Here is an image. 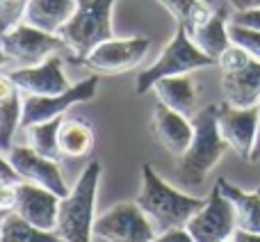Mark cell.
Masks as SVG:
<instances>
[{
	"mask_svg": "<svg viewBox=\"0 0 260 242\" xmlns=\"http://www.w3.org/2000/svg\"><path fill=\"white\" fill-rule=\"evenodd\" d=\"M235 12H247V9H258L260 0H226Z\"/></svg>",
	"mask_w": 260,
	"mask_h": 242,
	"instance_id": "cell-31",
	"label": "cell"
},
{
	"mask_svg": "<svg viewBox=\"0 0 260 242\" xmlns=\"http://www.w3.org/2000/svg\"><path fill=\"white\" fill-rule=\"evenodd\" d=\"M7 158L23 180L41 185V188L55 192L57 197H67L69 194V188L64 183V176L59 171L57 160L41 156L27 144H14L7 151Z\"/></svg>",
	"mask_w": 260,
	"mask_h": 242,
	"instance_id": "cell-11",
	"label": "cell"
},
{
	"mask_svg": "<svg viewBox=\"0 0 260 242\" xmlns=\"http://www.w3.org/2000/svg\"><path fill=\"white\" fill-rule=\"evenodd\" d=\"M167 12L174 16V21L178 25H183L185 30H192V27L206 23L208 18L215 14V7H210L203 0H157Z\"/></svg>",
	"mask_w": 260,
	"mask_h": 242,
	"instance_id": "cell-24",
	"label": "cell"
},
{
	"mask_svg": "<svg viewBox=\"0 0 260 242\" xmlns=\"http://www.w3.org/2000/svg\"><path fill=\"white\" fill-rule=\"evenodd\" d=\"M14 203H16V185L0 183V213L14 210Z\"/></svg>",
	"mask_w": 260,
	"mask_h": 242,
	"instance_id": "cell-29",
	"label": "cell"
},
{
	"mask_svg": "<svg viewBox=\"0 0 260 242\" xmlns=\"http://www.w3.org/2000/svg\"><path fill=\"white\" fill-rule=\"evenodd\" d=\"M258 192H260V188H258Z\"/></svg>",
	"mask_w": 260,
	"mask_h": 242,
	"instance_id": "cell-38",
	"label": "cell"
},
{
	"mask_svg": "<svg viewBox=\"0 0 260 242\" xmlns=\"http://www.w3.org/2000/svg\"><path fill=\"white\" fill-rule=\"evenodd\" d=\"M251 162L260 160V103H258V135H256V144H253V151H251Z\"/></svg>",
	"mask_w": 260,
	"mask_h": 242,
	"instance_id": "cell-33",
	"label": "cell"
},
{
	"mask_svg": "<svg viewBox=\"0 0 260 242\" xmlns=\"http://www.w3.org/2000/svg\"><path fill=\"white\" fill-rule=\"evenodd\" d=\"M23 96L18 85L9 78V73H0V151H9L14 146L12 139L16 128H21Z\"/></svg>",
	"mask_w": 260,
	"mask_h": 242,
	"instance_id": "cell-18",
	"label": "cell"
},
{
	"mask_svg": "<svg viewBox=\"0 0 260 242\" xmlns=\"http://www.w3.org/2000/svg\"><path fill=\"white\" fill-rule=\"evenodd\" d=\"M99 82L101 76L99 73H91L85 80L71 85L67 92L55 96H35V94H25L23 96V114H21V128H30L35 124L41 121H50L64 117L73 105L78 103H87L96 96L99 92Z\"/></svg>",
	"mask_w": 260,
	"mask_h": 242,
	"instance_id": "cell-7",
	"label": "cell"
},
{
	"mask_svg": "<svg viewBox=\"0 0 260 242\" xmlns=\"http://www.w3.org/2000/svg\"><path fill=\"white\" fill-rule=\"evenodd\" d=\"M229 35L233 44L242 46L253 59L260 62V30H251V27L238 25V23H229Z\"/></svg>",
	"mask_w": 260,
	"mask_h": 242,
	"instance_id": "cell-26",
	"label": "cell"
},
{
	"mask_svg": "<svg viewBox=\"0 0 260 242\" xmlns=\"http://www.w3.org/2000/svg\"><path fill=\"white\" fill-rule=\"evenodd\" d=\"M217 121H219V133L229 142L238 156L251 158L253 144L258 135V105L251 108H235L231 103H219L217 110Z\"/></svg>",
	"mask_w": 260,
	"mask_h": 242,
	"instance_id": "cell-13",
	"label": "cell"
},
{
	"mask_svg": "<svg viewBox=\"0 0 260 242\" xmlns=\"http://www.w3.org/2000/svg\"><path fill=\"white\" fill-rule=\"evenodd\" d=\"M0 242H64L55 231H41L16 210H7L0 224Z\"/></svg>",
	"mask_w": 260,
	"mask_h": 242,
	"instance_id": "cell-23",
	"label": "cell"
},
{
	"mask_svg": "<svg viewBox=\"0 0 260 242\" xmlns=\"http://www.w3.org/2000/svg\"><path fill=\"white\" fill-rule=\"evenodd\" d=\"M59 201L62 197H57L55 192L41 188V185L27 183L21 180L16 185V203L14 210L23 217L25 222H30L32 226L41 231H55L57 229V213H59Z\"/></svg>",
	"mask_w": 260,
	"mask_h": 242,
	"instance_id": "cell-14",
	"label": "cell"
},
{
	"mask_svg": "<svg viewBox=\"0 0 260 242\" xmlns=\"http://www.w3.org/2000/svg\"><path fill=\"white\" fill-rule=\"evenodd\" d=\"M0 41H3L7 57L16 62V67H35L55 53L67 55V59L71 55L69 46L64 44L59 35H50V32H44L27 23H18L16 27L0 35Z\"/></svg>",
	"mask_w": 260,
	"mask_h": 242,
	"instance_id": "cell-6",
	"label": "cell"
},
{
	"mask_svg": "<svg viewBox=\"0 0 260 242\" xmlns=\"http://www.w3.org/2000/svg\"><path fill=\"white\" fill-rule=\"evenodd\" d=\"M153 242H197L189 235L187 229H171V231H165V233H157Z\"/></svg>",
	"mask_w": 260,
	"mask_h": 242,
	"instance_id": "cell-30",
	"label": "cell"
},
{
	"mask_svg": "<svg viewBox=\"0 0 260 242\" xmlns=\"http://www.w3.org/2000/svg\"><path fill=\"white\" fill-rule=\"evenodd\" d=\"M217 110H219V105H208L192 117V144L178 158V167H176V178L185 188H199L206 180V176L215 169L217 162L224 158V153L231 148L229 142L219 133Z\"/></svg>",
	"mask_w": 260,
	"mask_h": 242,
	"instance_id": "cell-2",
	"label": "cell"
},
{
	"mask_svg": "<svg viewBox=\"0 0 260 242\" xmlns=\"http://www.w3.org/2000/svg\"><path fill=\"white\" fill-rule=\"evenodd\" d=\"M231 23L251 27V30H260V7L258 9H247V12H235Z\"/></svg>",
	"mask_w": 260,
	"mask_h": 242,
	"instance_id": "cell-27",
	"label": "cell"
},
{
	"mask_svg": "<svg viewBox=\"0 0 260 242\" xmlns=\"http://www.w3.org/2000/svg\"><path fill=\"white\" fill-rule=\"evenodd\" d=\"M3 217H5V213H0V224H3Z\"/></svg>",
	"mask_w": 260,
	"mask_h": 242,
	"instance_id": "cell-36",
	"label": "cell"
},
{
	"mask_svg": "<svg viewBox=\"0 0 260 242\" xmlns=\"http://www.w3.org/2000/svg\"><path fill=\"white\" fill-rule=\"evenodd\" d=\"M148 48H151V39L148 37H130V39H112L103 41L96 46L85 59L87 69H91L99 76H117V73H126L135 69L144 57H146Z\"/></svg>",
	"mask_w": 260,
	"mask_h": 242,
	"instance_id": "cell-10",
	"label": "cell"
},
{
	"mask_svg": "<svg viewBox=\"0 0 260 242\" xmlns=\"http://www.w3.org/2000/svg\"><path fill=\"white\" fill-rule=\"evenodd\" d=\"M217 64L212 57H208L201 48L192 41V37L187 35L183 25L176 27L174 37L169 39V44L165 46V50L160 53V57L151 64L148 69H144L142 73H137V80H135V92L139 96L151 92L155 87L157 80L169 76H185V73H192L197 69H206Z\"/></svg>",
	"mask_w": 260,
	"mask_h": 242,
	"instance_id": "cell-5",
	"label": "cell"
},
{
	"mask_svg": "<svg viewBox=\"0 0 260 242\" xmlns=\"http://www.w3.org/2000/svg\"><path fill=\"white\" fill-rule=\"evenodd\" d=\"M203 3H208L210 7H215V0H203Z\"/></svg>",
	"mask_w": 260,
	"mask_h": 242,
	"instance_id": "cell-35",
	"label": "cell"
},
{
	"mask_svg": "<svg viewBox=\"0 0 260 242\" xmlns=\"http://www.w3.org/2000/svg\"><path fill=\"white\" fill-rule=\"evenodd\" d=\"M94 233L105 242H153L155 229L135 201L114 203L94 222Z\"/></svg>",
	"mask_w": 260,
	"mask_h": 242,
	"instance_id": "cell-8",
	"label": "cell"
},
{
	"mask_svg": "<svg viewBox=\"0 0 260 242\" xmlns=\"http://www.w3.org/2000/svg\"><path fill=\"white\" fill-rule=\"evenodd\" d=\"M219 242H231V240H219Z\"/></svg>",
	"mask_w": 260,
	"mask_h": 242,
	"instance_id": "cell-37",
	"label": "cell"
},
{
	"mask_svg": "<svg viewBox=\"0 0 260 242\" xmlns=\"http://www.w3.org/2000/svg\"><path fill=\"white\" fill-rule=\"evenodd\" d=\"M219 190L229 197V201L235 208V217H238V229L260 233V192H244L238 185L229 183L226 178L217 180Z\"/></svg>",
	"mask_w": 260,
	"mask_h": 242,
	"instance_id": "cell-22",
	"label": "cell"
},
{
	"mask_svg": "<svg viewBox=\"0 0 260 242\" xmlns=\"http://www.w3.org/2000/svg\"><path fill=\"white\" fill-rule=\"evenodd\" d=\"M231 242H260V233H251V231L238 229L231 235Z\"/></svg>",
	"mask_w": 260,
	"mask_h": 242,
	"instance_id": "cell-32",
	"label": "cell"
},
{
	"mask_svg": "<svg viewBox=\"0 0 260 242\" xmlns=\"http://www.w3.org/2000/svg\"><path fill=\"white\" fill-rule=\"evenodd\" d=\"M7 53H5V48H3V41H0V71H3V67L7 64Z\"/></svg>",
	"mask_w": 260,
	"mask_h": 242,
	"instance_id": "cell-34",
	"label": "cell"
},
{
	"mask_svg": "<svg viewBox=\"0 0 260 242\" xmlns=\"http://www.w3.org/2000/svg\"><path fill=\"white\" fill-rule=\"evenodd\" d=\"M62 119L64 117H57V119L41 121V124L25 128L27 146H32L37 153H41L46 158L59 160L62 158V153H59V126H62Z\"/></svg>",
	"mask_w": 260,
	"mask_h": 242,
	"instance_id": "cell-25",
	"label": "cell"
},
{
	"mask_svg": "<svg viewBox=\"0 0 260 242\" xmlns=\"http://www.w3.org/2000/svg\"><path fill=\"white\" fill-rule=\"evenodd\" d=\"M151 133L165 151L180 158L189 148V144H192L194 124L189 117L167 108L165 103L157 101L155 110H153V117H151Z\"/></svg>",
	"mask_w": 260,
	"mask_h": 242,
	"instance_id": "cell-15",
	"label": "cell"
},
{
	"mask_svg": "<svg viewBox=\"0 0 260 242\" xmlns=\"http://www.w3.org/2000/svg\"><path fill=\"white\" fill-rule=\"evenodd\" d=\"M221 92L226 103L235 108H251L260 103V62L249 59L244 67L221 76Z\"/></svg>",
	"mask_w": 260,
	"mask_h": 242,
	"instance_id": "cell-16",
	"label": "cell"
},
{
	"mask_svg": "<svg viewBox=\"0 0 260 242\" xmlns=\"http://www.w3.org/2000/svg\"><path fill=\"white\" fill-rule=\"evenodd\" d=\"M187 35L192 37L194 44H197L208 57L215 59V62L219 59V55L233 44L231 35H229V21H226L224 9H215V14H212L206 23L187 30Z\"/></svg>",
	"mask_w": 260,
	"mask_h": 242,
	"instance_id": "cell-20",
	"label": "cell"
},
{
	"mask_svg": "<svg viewBox=\"0 0 260 242\" xmlns=\"http://www.w3.org/2000/svg\"><path fill=\"white\" fill-rule=\"evenodd\" d=\"M76 7L78 0H27L23 23L50 35H59V30L76 14Z\"/></svg>",
	"mask_w": 260,
	"mask_h": 242,
	"instance_id": "cell-17",
	"label": "cell"
},
{
	"mask_svg": "<svg viewBox=\"0 0 260 242\" xmlns=\"http://www.w3.org/2000/svg\"><path fill=\"white\" fill-rule=\"evenodd\" d=\"M103 174L99 160H91L82 169L80 178L76 180L73 190L62 197L57 213V229L55 233L64 242H91L94 235V210H96V190Z\"/></svg>",
	"mask_w": 260,
	"mask_h": 242,
	"instance_id": "cell-3",
	"label": "cell"
},
{
	"mask_svg": "<svg viewBox=\"0 0 260 242\" xmlns=\"http://www.w3.org/2000/svg\"><path fill=\"white\" fill-rule=\"evenodd\" d=\"M94 128L82 117H64L59 126V153L64 158H87L94 148Z\"/></svg>",
	"mask_w": 260,
	"mask_h": 242,
	"instance_id": "cell-21",
	"label": "cell"
},
{
	"mask_svg": "<svg viewBox=\"0 0 260 242\" xmlns=\"http://www.w3.org/2000/svg\"><path fill=\"white\" fill-rule=\"evenodd\" d=\"M157 101L165 103L167 108L176 110V112L185 114V117L192 119L197 110V87H194V80L189 78V73L185 76H169L162 78V80L155 82L153 87Z\"/></svg>",
	"mask_w": 260,
	"mask_h": 242,
	"instance_id": "cell-19",
	"label": "cell"
},
{
	"mask_svg": "<svg viewBox=\"0 0 260 242\" xmlns=\"http://www.w3.org/2000/svg\"><path fill=\"white\" fill-rule=\"evenodd\" d=\"M117 0H78L76 14L59 30L69 46V62L82 64V59L103 41L112 39V9Z\"/></svg>",
	"mask_w": 260,
	"mask_h": 242,
	"instance_id": "cell-4",
	"label": "cell"
},
{
	"mask_svg": "<svg viewBox=\"0 0 260 242\" xmlns=\"http://www.w3.org/2000/svg\"><path fill=\"white\" fill-rule=\"evenodd\" d=\"M185 229L197 242L231 240V235L238 231V217L233 203L219 190V185L210 190V194L206 197V206L187 222Z\"/></svg>",
	"mask_w": 260,
	"mask_h": 242,
	"instance_id": "cell-9",
	"label": "cell"
},
{
	"mask_svg": "<svg viewBox=\"0 0 260 242\" xmlns=\"http://www.w3.org/2000/svg\"><path fill=\"white\" fill-rule=\"evenodd\" d=\"M9 78L16 82L23 94L35 96H55L71 87V82L64 76L62 53L50 55L35 67H16L14 71H9Z\"/></svg>",
	"mask_w": 260,
	"mask_h": 242,
	"instance_id": "cell-12",
	"label": "cell"
},
{
	"mask_svg": "<svg viewBox=\"0 0 260 242\" xmlns=\"http://www.w3.org/2000/svg\"><path fill=\"white\" fill-rule=\"evenodd\" d=\"M21 176H18V171L14 169V165L9 162V158H5L3 153H0V183H7V185H18L21 183Z\"/></svg>",
	"mask_w": 260,
	"mask_h": 242,
	"instance_id": "cell-28",
	"label": "cell"
},
{
	"mask_svg": "<svg viewBox=\"0 0 260 242\" xmlns=\"http://www.w3.org/2000/svg\"><path fill=\"white\" fill-rule=\"evenodd\" d=\"M135 203L146 213L155 233H165L171 229H185L187 222L206 206V199L171 188L153 171L151 165H142V190Z\"/></svg>",
	"mask_w": 260,
	"mask_h": 242,
	"instance_id": "cell-1",
	"label": "cell"
}]
</instances>
